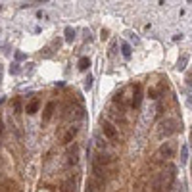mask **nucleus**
<instances>
[{
    "label": "nucleus",
    "instance_id": "nucleus-7",
    "mask_svg": "<svg viewBox=\"0 0 192 192\" xmlns=\"http://www.w3.org/2000/svg\"><path fill=\"white\" fill-rule=\"evenodd\" d=\"M88 65H90V60L88 58H83L81 62H79V69H87Z\"/></svg>",
    "mask_w": 192,
    "mask_h": 192
},
{
    "label": "nucleus",
    "instance_id": "nucleus-5",
    "mask_svg": "<svg viewBox=\"0 0 192 192\" xmlns=\"http://www.w3.org/2000/svg\"><path fill=\"white\" fill-rule=\"evenodd\" d=\"M75 135H77V127H71V129H69V131H67V135H65V137H64V142H69V140H71V138L75 137Z\"/></svg>",
    "mask_w": 192,
    "mask_h": 192
},
{
    "label": "nucleus",
    "instance_id": "nucleus-14",
    "mask_svg": "<svg viewBox=\"0 0 192 192\" xmlns=\"http://www.w3.org/2000/svg\"><path fill=\"white\" fill-rule=\"evenodd\" d=\"M186 156H188V148L183 146V156H181V163H184L186 161Z\"/></svg>",
    "mask_w": 192,
    "mask_h": 192
},
{
    "label": "nucleus",
    "instance_id": "nucleus-16",
    "mask_svg": "<svg viewBox=\"0 0 192 192\" xmlns=\"http://www.w3.org/2000/svg\"><path fill=\"white\" fill-rule=\"evenodd\" d=\"M0 133H2V119H0Z\"/></svg>",
    "mask_w": 192,
    "mask_h": 192
},
{
    "label": "nucleus",
    "instance_id": "nucleus-1",
    "mask_svg": "<svg viewBox=\"0 0 192 192\" xmlns=\"http://www.w3.org/2000/svg\"><path fill=\"white\" fill-rule=\"evenodd\" d=\"M179 127H181L179 119H175V117H165L163 121L160 123V135H161V137H169V135H175V133L179 131Z\"/></svg>",
    "mask_w": 192,
    "mask_h": 192
},
{
    "label": "nucleus",
    "instance_id": "nucleus-4",
    "mask_svg": "<svg viewBox=\"0 0 192 192\" xmlns=\"http://www.w3.org/2000/svg\"><path fill=\"white\" fill-rule=\"evenodd\" d=\"M54 102H48V106H46V110H44V121H48V119L52 117V111H54Z\"/></svg>",
    "mask_w": 192,
    "mask_h": 192
},
{
    "label": "nucleus",
    "instance_id": "nucleus-10",
    "mask_svg": "<svg viewBox=\"0 0 192 192\" xmlns=\"http://www.w3.org/2000/svg\"><path fill=\"white\" fill-rule=\"evenodd\" d=\"M87 192H98V188H96V181H90V183H88Z\"/></svg>",
    "mask_w": 192,
    "mask_h": 192
},
{
    "label": "nucleus",
    "instance_id": "nucleus-2",
    "mask_svg": "<svg viewBox=\"0 0 192 192\" xmlns=\"http://www.w3.org/2000/svg\"><path fill=\"white\" fill-rule=\"evenodd\" d=\"M173 154H175V142L173 140L163 142L160 148V156H163L165 160H169V158H173Z\"/></svg>",
    "mask_w": 192,
    "mask_h": 192
},
{
    "label": "nucleus",
    "instance_id": "nucleus-8",
    "mask_svg": "<svg viewBox=\"0 0 192 192\" xmlns=\"http://www.w3.org/2000/svg\"><path fill=\"white\" fill-rule=\"evenodd\" d=\"M37 108H39V102L35 100V102H31V104L27 106V111H29V114H35V111H37Z\"/></svg>",
    "mask_w": 192,
    "mask_h": 192
},
{
    "label": "nucleus",
    "instance_id": "nucleus-6",
    "mask_svg": "<svg viewBox=\"0 0 192 192\" xmlns=\"http://www.w3.org/2000/svg\"><path fill=\"white\" fill-rule=\"evenodd\" d=\"M186 62H188V56H183V58L177 62V69H184L186 67Z\"/></svg>",
    "mask_w": 192,
    "mask_h": 192
},
{
    "label": "nucleus",
    "instance_id": "nucleus-3",
    "mask_svg": "<svg viewBox=\"0 0 192 192\" xmlns=\"http://www.w3.org/2000/svg\"><path fill=\"white\" fill-rule=\"evenodd\" d=\"M102 131L106 133V137L108 138H115V129H114V125L110 123V121H106V119H102Z\"/></svg>",
    "mask_w": 192,
    "mask_h": 192
},
{
    "label": "nucleus",
    "instance_id": "nucleus-13",
    "mask_svg": "<svg viewBox=\"0 0 192 192\" xmlns=\"http://www.w3.org/2000/svg\"><path fill=\"white\" fill-rule=\"evenodd\" d=\"M85 88H87V90H88V88H92V77H90V75L85 79Z\"/></svg>",
    "mask_w": 192,
    "mask_h": 192
},
{
    "label": "nucleus",
    "instance_id": "nucleus-9",
    "mask_svg": "<svg viewBox=\"0 0 192 192\" xmlns=\"http://www.w3.org/2000/svg\"><path fill=\"white\" fill-rule=\"evenodd\" d=\"M121 50H123V56H125V58H131V46H129V44H125V42H123Z\"/></svg>",
    "mask_w": 192,
    "mask_h": 192
},
{
    "label": "nucleus",
    "instance_id": "nucleus-11",
    "mask_svg": "<svg viewBox=\"0 0 192 192\" xmlns=\"http://www.w3.org/2000/svg\"><path fill=\"white\" fill-rule=\"evenodd\" d=\"M75 186H71V183H65L64 186H62V192H73Z\"/></svg>",
    "mask_w": 192,
    "mask_h": 192
},
{
    "label": "nucleus",
    "instance_id": "nucleus-15",
    "mask_svg": "<svg viewBox=\"0 0 192 192\" xmlns=\"http://www.w3.org/2000/svg\"><path fill=\"white\" fill-rule=\"evenodd\" d=\"M104 39H108V31H106V29H102V41H104Z\"/></svg>",
    "mask_w": 192,
    "mask_h": 192
},
{
    "label": "nucleus",
    "instance_id": "nucleus-17",
    "mask_svg": "<svg viewBox=\"0 0 192 192\" xmlns=\"http://www.w3.org/2000/svg\"><path fill=\"white\" fill-rule=\"evenodd\" d=\"M190 106H192V96H190Z\"/></svg>",
    "mask_w": 192,
    "mask_h": 192
},
{
    "label": "nucleus",
    "instance_id": "nucleus-12",
    "mask_svg": "<svg viewBox=\"0 0 192 192\" xmlns=\"http://www.w3.org/2000/svg\"><path fill=\"white\" fill-rule=\"evenodd\" d=\"M65 35H67V41H73V37H75V31L71 27H67L65 29Z\"/></svg>",
    "mask_w": 192,
    "mask_h": 192
}]
</instances>
